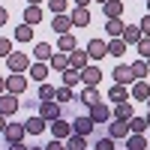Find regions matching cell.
<instances>
[{
  "mask_svg": "<svg viewBox=\"0 0 150 150\" xmlns=\"http://www.w3.org/2000/svg\"><path fill=\"white\" fill-rule=\"evenodd\" d=\"M30 78H36V81H45V75H48V66L45 63H30Z\"/></svg>",
  "mask_w": 150,
  "mask_h": 150,
  "instance_id": "4dcf8cb0",
  "label": "cell"
},
{
  "mask_svg": "<svg viewBox=\"0 0 150 150\" xmlns=\"http://www.w3.org/2000/svg\"><path fill=\"white\" fill-rule=\"evenodd\" d=\"M60 51H63V54H69V51H75V36L72 33H63V36H60Z\"/></svg>",
  "mask_w": 150,
  "mask_h": 150,
  "instance_id": "836d02e7",
  "label": "cell"
},
{
  "mask_svg": "<svg viewBox=\"0 0 150 150\" xmlns=\"http://www.w3.org/2000/svg\"><path fill=\"white\" fill-rule=\"evenodd\" d=\"M57 102H72V87H60V90L54 93Z\"/></svg>",
  "mask_w": 150,
  "mask_h": 150,
  "instance_id": "f35d334b",
  "label": "cell"
},
{
  "mask_svg": "<svg viewBox=\"0 0 150 150\" xmlns=\"http://www.w3.org/2000/svg\"><path fill=\"white\" fill-rule=\"evenodd\" d=\"M108 99H111V102H129V93H126V87H123V84H114V87L108 90Z\"/></svg>",
  "mask_w": 150,
  "mask_h": 150,
  "instance_id": "cb8c5ba5",
  "label": "cell"
},
{
  "mask_svg": "<svg viewBox=\"0 0 150 150\" xmlns=\"http://www.w3.org/2000/svg\"><path fill=\"white\" fill-rule=\"evenodd\" d=\"M87 117H90L96 126H102V123L111 120V108H108L105 102H96V105H90V114H87Z\"/></svg>",
  "mask_w": 150,
  "mask_h": 150,
  "instance_id": "3957f363",
  "label": "cell"
},
{
  "mask_svg": "<svg viewBox=\"0 0 150 150\" xmlns=\"http://www.w3.org/2000/svg\"><path fill=\"white\" fill-rule=\"evenodd\" d=\"M66 57H69V69H78V72L87 66V60H90V57H87V51H78V48H75V51H69Z\"/></svg>",
  "mask_w": 150,
  "mask_h": 150,
  "instance_id": "4fadbf2b",
  "label": "cell"
},
{
  "mask_svg": "<svg viewBox=\"0 0 150 150\" xmlns=\"http://www.w3.org/2000/svg\"><path fill=\"white\" fill-rule=\"evenodd\" d=\"M6 66H9L12 72H27V69H30V57L21 54V51H12V54L6 57Z\"/></svg>",
  "mask_w": 150,
  "mask_h": 150,
  "instance_id": "7a4b0ae2",
  "label": "cell"
},
{
  "mask_svg": "<svg viewBox=\"0 0 150 150\" xmlns=\"http://www.w3.org/2000/svg\"><path fill=\"white\" fill-rule=\"evenodd\" d=\"M147 15H150V0H147Z\"/></svg>",
  "mask_w": 150,
  "mask_h": 150,
  "instance_id": "f5cc1de1",
  "label": "cell"
},
{
  "mask_svg": "<svg viewBox=\"0 0 150 150\" xmlns=\"http://www.w3.org/2000/svg\"><path fill=\"white\" fill-rule=\"evenodd\" d=\"M63 147L66 150H87V138H81V135H69Z\"/></svg>",
  "mask_w": 150,
  "mask_h": 150,
  "instance_id": "f1b7e54d",
  "label": "cell"
},
{
  "mask_svg": "<svg viewBox=\"0 0 150 150\" xmlns=\"http://www.w3.org/2000/svg\"><path fill=\"white\" fill-rule=\"evenodd\" d=\"M69 18H72V27H87V24H90V9L87 6H75Z\"/></svg>",
  "mask_w": 150,
  "mask_h": 150,
  "instance_id": "9c48e42d",
  "label": "cell"
},
{
  "mask_svg": "<svg viewBox=\"0 0 150 150\" xmlns=\"http://www.w3.org/2000/svg\"><path fill=\"white\" fill-rule=\"evenodd\" d=\"M144 120H147V126H150V111H147V117H144Z\"/></svg>",
  "mask_w": 150,
  "mask_h": 150,
  "instance_id": "f907efd6",
  "label": "cell"
},
{
  "mask_svg": "<svg viewBox=\"0 0 150 150\" xmlns=\"http://www.w3.org/2000/svg\"><path fill=\"white\" fill-rule=\"evenodd\" d=\"M138 30H144V36H150V15H144V18H141V24H138Z\"/></svg>",
  "mask_w": 150,
  "mask_h": 150,
  "instance_id": "b9f144b4",
  "label": "cell"
},
{
  "mask_svg": "<svg viewBox=\"0 0 150 150\" xmlns=\"http://www.w3.org/2000/svg\"><path fill=\"white\" fill-rule=\"evenodd\" d=\"M111 114H114L117 120H129V117H135V114H132V102H117Z\"/></svg>",
  "mask_w": 150,
  "mask_h": 150,
  "instance_id": "7402d4cb",
  "label": "cell"
},
{
  "mask_svg": "<svg viewBox=\"0 0 150 150\" xmlns=\"http://www.w3.org/2000/svg\"><path fill=\"white\" fill-rule=\"evenodd\" d=\"M51 45H48V42H36L33 45V57H36V63H48V60H51Z\"/></svg>",
  "mask_w": 150,
  "mask_h": 150,
  "instance_id": "5bb4252c",
  "label": "cell"
},
{
  "mask_svg": "<svg viewBox=\"0 0 150 150\" xmlns=\"http://www.w3.org/2000/svg\"><path fill=\"white\" fill-rule=\"evenodd\" d=\"M126 123H129V132L132 135H144V129H147V120L144 117H129Z\"/></svg>",
  "mask_w": 150,
  "mask_h": 150,
  "instance_id": "83f0119b",
  "label": "cell"
},
{
  "mask_svg": "<svg viewBox=\"0 0 150 150\" xmlns=\"http://www.w3.org/2000/svg\"><path fill=\"white\" fill-rule=\"evenodd\" d=\"M24 123H6V129H3V135H6V141L9 144H18V141H24Z\"/></svg>",
  "mask_w": 150,
  "mask_h": 150,
  "instance_id": "8992f818",
  "label": "cell"
},
{
  "mask_svg": "<svg viewBox=\"0 0 150 150\" xmlns=\"http://www.w3.org/2000/svg\"><path fill=\"white\" fill-rule=\"evenodd\" d=\"M108 138H120V141H126L129 138V123L126 120H111V126H108Z\"/></svg>",
  "mask_w": 150,
  "mask_h": 150,
  "instance_id": "5b68a950",
  "label": "cell"
},
{
  "mask_svg": "<svg viewBox=\"0 0 150 150\" xmlns=\"http://www.w3.org/2000/svg\"><path fill=\"white\" fill-rule=\"evenodd\" d=\"M51 30H57L60 36H63V33H69V30H72V18H69V15H54Z\"/></svg>",
  "mask_w": 150,
  "mask_h": 150,
  "instance_id": "9a60e30c",
  "label": "cell"
},
{
  "mask_svg": "<svg viewBox=\"0 0 150 150\" xmlns=\"http://www.w3.org/2000/svg\"><path fill=\"white\" fill-rule=\"evenodd\" d=\"M39 117L48 123V120H57L60 117V105L57 102H39Z\"/></svg>",
  "mask_w": 150,
  "mask_h": 150,
  "instance_id": "7c38bea8",
  "label": "cell"
},
{
  "mask_svg": "<svg viewBox=\"0 0 150 150\" xmlns=\"http://www.w3.org/2000/svg\"><path fill=\"white\" fill-rule=\"evenodd\" d=\"M96 3H108V0H96Z\"/></svg>",
  "mask_w": 150,
  "mask_h": 150,
  "instance_id": "db71d44e",
  "label": "cell"
},
{
  "mask_svg": "<svg viewBox=\"0 0 150 150\" xmlns=\"http://www.w3.org/2000/svg\"><path fill=\"white\" fill-rule=\"evenodd\" d=\"M3 129H6V117L0 114V132H3Z\"/></svg>",
  "mask_w": 150,
  "mask_h": 150,
  "instance_id": "bcb514c9",
  "label": "cell"
},
{
  "mask_svg": "<svg viewBox=\"0 0 150 150\" xmlns=\"http://www.w3.org/2000/svg\"><path fill=\"white\" fill-rule=\"evenodd\" d=\"M93 126H96V123H93L90 117L84 114V117H78V120L72 123V135H81V138H87V135L93 132Z\"/></svg>",
  "mask_w": 150,
  "mask_h": 150,
  "instance_id": "ba28073f",
  "label": "cell"
},
{
  "mask_svg": "<svg viewBox=\"0 0 150 150\" xmlns=\"http://www.w3.org/2000/svg\"><path fill=\"white\" fill-rule=\"evenodd\" d=\"M114 81L117 84H135V78H132V72H129V66H123V63H117V69H114Z\"/></svg>",
  "mask_w": 150,
  "mask_h": 150,
  "instance_id": "2e32d148",
  "label": "cell"
},
{
  "mask_svg": "<svg viewBox=\"0 0 150 150\" xmlns=\"http://www.w3.org/2000/svg\"><path fill=\"white\" fill-rule=\"evenodd\" d=\"M81 81V72L78 69H63V87H75Z\"/></svg>",
  "mask_w": 150,
  "mask_h": 150,
  "instance_id": "1f68e13d",
  "label": "cell"
},
{
  "mask_svg": "<svg viewBox=\"0 0 150 150\" xmlns=\"http://www.w3.org/2000/svg\"><path fill=\"white\" fill-rule=\"evenodd\" d=\"M99 78H102L99 66H84V69H81V81H84V87H96Z\"/></svg>",
  "mask_w": 150,
  "mask_h": 150,
  "instance_id": "30bf717a",
  "label": "cell"
},
{
  "mask_svg": "<svg viewBox=\"0 0 150 150\" xmlns=\"http://www.w3.org/2000/svg\"><path fill=\"white\" fill-rule=\"evenodd\" d=\"M84 51H87V57H93V60H102V57H108V42H102V39H90Z\"/></svg>",
  "mask_w": 150,
  "mask_h": 150,
  "instance_id": "277c9868",
  "label": "cell"
},
{
  "mask_svg": "<svg viewBox=\"0 0 150 150\" xmlns=\"http://www.w3.org/2000/svg\"><path fill=\"white\" fill-rule=\"evenodd\" d=\"M123 51H126V42L123 39H111L108 42V57H120Z\"/></svg>",
  "mask_w": 150,
  "mask_h": 150,
  "instance_id": "e575fe53",
  "label": "cell"
},
{
  "mask_svg": "<svg viewBox=\"0 0 150 150\" xmlns=\"http://www.w3.org/2000/svg\"><path fill=\"white\" fill-rule=\"evenodd\" d=\"M9 150H27V147H24V144L18 141V144H9Z\"/></svg>",
  "mask_w": 150,
  "mask_h": 150,
  "instance_id": "f6af8a7d",
  "label": "cell"
},
{
  "mask_svg": "<svg viewBox=\"0 0 150 150\" xmlns=\"http://www.w3.org/2000/svg\"><path fill=\"white\" fill-rule=\"evenodd\" d=\"M129 72H132V78H135V81H147V72H150V69H147L144 60H135V63L129 66Z\"/></svg>",
  "mask_w": 150,
  "mask_h": 150,
  "instance_id": "44dd1931",
  "label": "cell"
},
{
  "mask_svg": "<svg viewBox=\"0 0 150 150\" xmlns=\"http://www.w3.org/2000/svg\"><path fill=\"white\" fill-rule=\"evenodd\" d=\"M24 90H27V78H24V72H12L9 78H6V93L21 96Z\"/></svg>",
  "mask_w": 150,
  "mask_h": 150,
  "instance_id": "6da1fadb",
  "label": "cell"
},
{
  "mask_svg": "<svg viewBox=\"0 0 150 150\" xmlns=\"http://www.w3.org/2000/svg\"><path fill=\"white\" fill-rule=\"evenodd\" d=\"M6 18H9V12H6V9H0V27L6 24Z\"/></svg>",
  "mask_w": 150,
  "mask_h": 150,
  "instance_id": "ee69618b",
  "label": "cell"
},
{
  "mask_svg": "<svg viewBox=\"0 0 150 150\" xmlns=\"http://www.w3.org/2000/svg\"><path fill=\"white\" fill-rule=\"evenodd\" d=\"M54 93H57V90H54L51 84H45V81L39 84V99H42V102H51V99H54Z\"/></svg>",
  "mask_w": 150,
  "mask_h": 150,
  "instance_id": "d590c367",
  "label": "cell"
},
{
  "mask_svg": "<svg viewBox=\"0 0 150 150\" xmlns=\"http://www.w3.org/2000/svg\"><path fill=\"white\" fill-rule=\"evenodd\" d=\"M6 90V78H0V93H3Z\"/></svg>",
  "mask_w": 150,
  "mask_h": 150,
  "instance_id": "c3c4849f",
  "label": "cell"
},
{
  "mask_svg": "<svg viewBox=\"0 0 150 150\" xmlns=\"http://www.w3.org/2000/svg\"><path fill=\"white\" fill-rule=\"evenodd\" d=\"M123 27H126V24H123L120 18H108V24H105V33L111 36V39H120V36H123Z\"/></svg>",
  "mask_w": 150,
  "mask_h": 150,
  "instance_id": "e0dca14e",
  "label": "cell"
},
{
  "mask_svg": "<svg viewBox=\"0 0 150 150\" xmlns=\"http://www.w3.org/2000/svg\"><path fill=\"white\" fill-rule=\"evenodd\" d=\"M102 9H105L108 18H120V15H123V3H120V0H108Z\"/></svg>",
  "mask_w": 150,
  "mask_h": 150,
  "instance_id": "484cf974",
  "label": "cell"
},
{
  "mask_svg": "<svg viewBox=\"0 0 150 150\" xmlns=\"http://www.w3.org/2000/svg\"><path fill=\"white\" fill-rule=\"evenodd\" d=\"M138 54H141V60L150 57V36H141L138 39Z\"/></svg>",
  "mask_w": 150,
  "mask_h": 150,
  "instance_id": "74e56055",
  "label": "cell"
},
{
  "mask_svg": "<svg viewBox=\"0 0 150 150\" xmlns=\"http://www.w3.org/2000/svg\"><path fill=\"white\" fill-rule=\"evenodd\" d=\"M96 150H114V138H99L96 141Z\"/></svg>",
  "mask_w": 150,
  "mask_h": 150,
  "instance_id": "60d3db41",
  "label": "cell"
},
{
  "mask_svg": "<svg viewBox=\"0 0 150 150\" xmlns=\"http://www.w3.org/2000/svg\"><path fill=\"white\" fill-rule=\"evenodd\" d=\"M45 126H48V123H45L39 114H36V117H30L27 123H24V129H27L30 135H42V132H45Z\"/></svg>",
  "mask_w": 150,
  "mask_h": 150,
  "instance_id": "ac0fdd59",
  "label": "cell"
},
{
  "mask_svg": "<svg viewBox=\"0 0 150 150\" xmlns=\"http://www.w3.org/2000/svg\"><path fill=\"white\" fill-rule=\"evenodd\" d=\"M18 111V99L12 96V93H0V114H15Z\"/></svg>",
  "mask_w": 150,
  "mask_h": 150,
  "instance_id": "8fae6325",
  "label": "cell"
},
{
  "mask_svg": "<svg viewBox=\"0 0 150 150\" xmlns=\"http://www.w3.org/2000/svg\"><path fill=\"white\" fill-rule=\"evenodd\" d=\"M39 21H42V9L39 6H24V24L33 27V24H39Z\"/></svg>",
  "mask_w": 150,
  "mask_h": 150,
  "instance_id": "ffe728a7",
  "label": "cell"
},
{
  "mask_svg": "<svg viewBox=\"0 0 150 150\" xmlns=\"http://www.w3.org/2000/svg\"><path fill=\"white\" fill-rule=\"evenodd\" d=\"M87 3H90V0H75V6H87Z\"/></svg>",
  "mask_w": 150,
  "mask_h": 150,
  "instance_id": "7dc6e473",
  "label": "cell"
},
{
  "mask_svg": "<svg viewBox=\"0 0 150 150\" xmlns=\"http://www.w3.org/2000/svg\"><path fill=\"white\" fill-rule=\"evenodd\" d=\"M27 150H45V147H27Z\"/></svg>",
  "mask_w": 150,
  "mask_h": 150,
  "instance_id": "816d5d0a",
  "label": "cell"
},
{
  "mask_svg": "<svg viewBox=\"0 0 150 150\" xmlns=\"http://www.w3.org/2000/svg\"><path fill=\"white\" fill-rule=\"evenodd\" d=\"M45 150H66V147H63V144H60V141H51V144H48Z\"/></svg>",
  "mask_w": 150,
  "mask_h": 150,
  "instance_id": "7bdbcfd3",
  "label": "cell"
},
{
  "mask_svg": "<svg viewBox=\"0 0 150 150\" xmlns=\"http://www.w3.org/2000/svg\"><path fill=\"white\" fill-rule=\"evenodd\" d=\"M9 54H12V42L0 36V57H9Z\"/></svg>",
  "mask_w": 150,
  "mask_h": 150,
  "instance_id": "ab89813d",
  "label": "cell"
},
{
  "mask_svg": "<svg viewBox=\"0 0 150 150\" xmlns=\"http://www.w3.org/2000/svg\"><path fill=\"white\" fill-rule=\"evenodd\" d=\"M81 102L84 105H96L99 102V90H96V87H84V90H81Z\"/></svg>",
  "mask_w": 150,
  "mask_h": 150,
  "instance_id": "f546056e",
  "label": "cell"
},
{
  "mask_svg": "<svg viewBox=\"0 0 150 150\" xmlns=\"http://www.w3.org/2000/svg\"><path fill=\"white\" fill-rule=\"evenodd\" d=\"M147 69H150V57H147Z\"/></svg>",
  "mask_w": 150,
  "mask_h": 150,
  "instance_id": "11a10c76",
  "label": "cell"
},
{
  "mask_svg": "<svg viewBox=\"0 0 150 150\" xmlns=\"http://www.w3.org/2000/svg\"><path fill=\"white\" fill-rule=\"evenodd\" d=\"M27 3H30V6H39V3H42V0H27Z\"/></svg>",
  "mask_w": 150,
  "mask_h": 150,
  "instance_id": "681fc988",
  "label": "cell"
},
{
  "mask_svg": "<svg viewBox=\"0 0 150 150\" xmlns=\"http://www.w3.org/2000/svg\"><path fill=\"white\" fill-rule=\"evenodd\" d=\"M147 105H150V96H147Z\"/></svg>",
  "mask_w": 150,
  "mask_h": 150,
  "instance_id": "9f6ffc18",
  "label": "cell"
},
{
  "mask_svg": "<svg viewBox=\"0 0 150 150\" xmlns=\"http://www.w3.org/2000/svg\"><path fill=\"white\" fill-rule=\"evenodd\" d=\"M51 135H54V138L60 141V138H69V135H72V123H66L63 117H57V120H51Z\"/></svg>",
  "mask_w": 150,
  "mask_h": 150,
  "instance_id": "52a82bcc",
  "label": "cell"
},
{
  "mask_svg": "<svg viewBox=\"0 0 150 150\" xmlns=\"http://www.w3.org/2000/svg\"><path fill=\"white\" fill-rule=\"evenodd\" d=\"M147 96H150V84H147V81H135V84H132V99L147 102Z\"/></svg>",
  "mask_w": 150,
  "mask_h": 150,
  "instance_id": "d6986e66",
  "label": "cell"
},
{
  "mask_svg": "<svg viewBox=\"0 0 150 150\" xmlns=\"http://www.w3.org/2000/svg\"><path fill=\"white\" fill-rule=\"evenodd\" d=\"M15 39H18V42H30V39H33V27L21 21L18 27H15Z\"/></svg>",
  "mask_w": 150,
  "mask_h": 150,
  "instance_id": "d4e9b609",
  "label": "cell"
},
{
  "mask_svg": "<svg viewBox=\"0 0 150 150\" xmlns=\"http://www.w3.org/2000/svg\"><path fill=\"white\" fill-rule=\"evenodd\" d=\"M126 147H129V150H147V138H144V135H129V138H126Z\"/></svg>",
  "mask_w": 150,
  "mask_h": 150,
  "instance_id": "d6a6232c",
  "label": "cell"
},
{
  "mask_svg": "<svg viewBox=\"0 0 150 150\" xmlns=\"http://www.w3.org/2000/svg\"><path fill=\"white\" fill-rule=\"evenodd\" d=\"M48 66H51V69H57V72H63V69H69V57H66V54H51Z\"/></svg>",
  "mask_w": 150,
  "mask_h": 150,
  "instance_id": "4316f807",
  "label": "cell"
},
{
  "mask_svg": "<svg viewBox=\"0 0 150 150\" xmlns=\"http://www.w3.org/2000/svg\"><path fill=\"white\" fill-rule=\"evenodd\" d=\"M123 42H135L138 45V39H141V30H138V24H126L123 27V36H120Z\"/></svg>",
  "mask_w": 150,
  "mask_h": 150,
  "instance_id": "603a6c76",
  "label": "cell"
},
{
  "mask_svg": "<svg viewBox=\"0 0 150 150\" xmlns=\"http://www.w3.org/2000/svg\"><path fill=\"white\" fill-rule=\"evenodd\" d=\"M66 6H69L66 0H48V9H51L54 15H63V12H66Z\"/></svg>",
  "mask_w": 150,
  "mask_h": 150,
  "instance_id": "8d00e7d4",
  "label": "cell"
}]
</instances>
